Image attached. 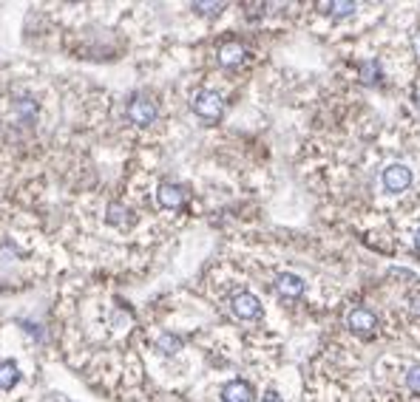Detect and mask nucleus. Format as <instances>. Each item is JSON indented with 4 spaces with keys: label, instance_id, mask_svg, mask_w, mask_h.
<instances>
[{
    "label": "nucleus",
    "instance_id": "f257e3e1",
    "mask_svg": "<svg viewBox=\"0 0 420 402\" xmlns=\"http://www.w3.org/2000/svg\"><path fill=\"white\" fill-rule=\"evenodd\" d=\"M190 108H193L196 116L216 122V119L222 116V111H225V102H222V97H219L216 91H199V94L190 100Z\"/></svg>",
    "mask_w": 420,
    "mask_h": 402
},
{
    "label": "nucleus",
    "instance_id": "f03ea898",
    "mask_svg": "<svg viewBox=\"0 0 420 402\" xmlns=\"http://www.w3.org/2000/svg\"><path fill=\"white\" fill-rule=\"evenodd\" d=\"M128 119L134 122V125H151L153 119H156V114H159V108H156V102L153 100H148V97H134L131 102H128Z\"/></svg>",
    "mask_w": 420,
    "mask_h": 402
},
{
    "label": "nucleus",
    "instance_id": "7ed1b4c3",
    "mask_svg": "<svg viewBox=\"0 0 420 402\" xmlns=\"http://www.w3.org/2000/svg\"><path fill=\"white\" fill-rule=\"evenodd\" d=\"M412 185V170L403 167V164H392L384 170V187L389 193H403L406 187Z\"/></svg>",
    "mask_w": 420,
    "mask_h": 402
},
{
    "label": "nucleus",
    "instance_id": "20e7f679",
    "mask_svg": "<svg viewBox=\"0 0 420 402\" xmlns=\"http://www.w3.org/2000/svg\"><path fill=\"white\" fill-rule=\"evenodd\" d=\"M233 311L241 320H250V318H259L262 303L253 292H239V295H233Z\"/></svg>",
    "mask_w": 420,
    "mask_h": 402
},
{
    "label": "nucleus",
    "instance_id": "39448f33",
    "mask_svg": "<svg viewBox=\"0 0 420 402\" xmlns=\"http://www.w3.org/2000/svg\"><path fill=\"white\" fill-rule=\"evenodd\" d=\"M222 399L225 402H253V385L244 382V380H233L225 385Z\"/></svg>",
    "mask_w": 420,
    "mask_h": 402
},
{
    "label": "nucleus",
    "instance_id": "423d86ee",
    "mask_svg": "<svg viewBox=\"0 0 420 402\" xmlns=\"http://www.w3.org/2000/svg\"><path fill=\"white\" fill-rule=\"evenodd\" d=\"M276 289L284 295V297H299L304 292V281L299 275H290V272H281L276 278Z\"/></svg>",
    "mask_w": 420,
    "mask_h": 402
},
{
    "label": "nucleus",
    "instance_id": "0eeeda50",
    "mask_svg": "<svg viewBox=\"0 0 420 402\" xmlns=\"http://www.w3.org/2000/svg\"><path fill=\"white\" fill-rule=\"evenodd\" d=\"M159 204L167 210H177L185 204V190L179 185H162L159 187Z\"/></svg>",
    "mask_w": 420,
    "mask_h": 402
},
{
    "label": "nucleus",
    "instance_id": "6e6552de",
    "mask_svg": "<svg viewBox=\"0 0 420 402\" xmlns=\"http://www.w3.org/2000/svg\"><path fill=\"white\" fill-rule=\"evenodd\" d=\"M347 323H350V329H355V332H361V334H366V332H372V329L377 326L375 315H372V311H366V309H355V311H350Z\"/></svg>",
    "mask_w": 420,
    "mask_h": 402
},
{
    "label": "nucleus",
    "instance_id": "1a4fd4ad",
    "mask_svg": "<svg viewBox=\"0 0 420 402\" xmlns=\"http://www.w3.org/2000/svg\"><path fill=\"white\" fill-rule=\"evenodd\" d=\"M20 380V369L15 360H3L0 363V391H12Z\"/></svg>",
    "mask_w": 420,
    "mask_h": 402
},
{
    "label": "nucleus",
    "instance_id": "9d476101",
    "mask_svg": "<svg viewBox=\"0 0 420 402\" xmlns=\"http://www.w3.org/2000/svg\"><path fill=\"white\" fill-rule=\"evenodd\" d=\"M241 60H244V49L239 46V42H227V46H222V52H219L222 65H239Z\"/></svg>",
    "mask_w": 420,
    "mask_h": 402
},
{
    "label": "nucleus",
    "instance_id": "9b49d317",
    "mask_svg": "<svg viewBox=\"0 0 420 402\" xmlns=\"http://www.w3.org/2000/svg\"><path fill=\"white\" fill-rule=\"evenodd\" d=\"M15 111H17V116L23 119V122H34L37 119V105L29 100V97H20V100H15Z\"/></svg>",
    "mask_w": 420,
    "mask_h": 402
},
{
    "label": "nucleus",
    "instance_id": "f8f14e48",
    "mask_svg": "<svg viewBox=\"0 0 420 402\" xmlns=\"http://www.w3.org/2000/svg\"><path fill=\"white\" fill-rule=\"evenodd\" d=\"M156 348H159L162 354H177V351L182 348V340H179L177 334H162V337L156 340Z\"/></svg>",
    "mask_w": 420,
    "mask_h": 402
},
{
    "label": "nucleus",
    "instance_id": "ddd939ff",
    "mask_svg": "<svg viewBox=\"0 0 420 402\" xmlns=\"http://www.w3.org/2000/svg\"><path fill=\"white\" fill-rule=\"evenodd\" d=\"M361 77H363V82H377L381 79V65H377L375 60L361 63Z\"/></svg>",
    "mask_w": 420,
    "mask_h": 402
},
{
    "label": "nucleus",
    "instance_id": "4468645a",
    "mask_svg": "<svg viewBox=\"0 0 420 402\" xmlns=\"http://www.w3.org/2000/svg\"><path fill=\"white\" fill-rule=\"evenodd\" d=\"M125 221H128V210H125L122 204H111V207H108V224L122 227Z\"/></svg>",
    "mask_w": 420,
    "mask_h": 402
},
{
    "label": "nucleus",
    "instance_id": "2eb2a0df",
    "mask_svg": "<svg viewBox=\"0 0 420 402\" xmlns=\"http://www.w3.org/2000/svg\"><path fill=\"white\" fill-rule=\"evenodd\" d=\"M329 12L335 17H350L355 12V3H347V0H338V3H329Z\"/></svg>",
    "mask_w": 420,
    "mask_h": 402
},
{
    "label": "nucleus",
    "instance_id": "dca6fc26",
    "mask_svg": "<svg viewBox=\"0 0 420 402\" xmlns=\"http://www.w3.org/2000/svg\"><path fill=\"white\" fill-rule=\"evenodd\" d=\"M193 9L199 15H219L225 9V3H193Z\"/></svg>",
    "mask_w": 420,
    "mask_h": 402
},
{
    "label": "nucleus",
    "instance_id": "f3484780",
    "mask_svg": "<svg viewBox=\"0 0 420 402\" xmlns=\"http://www.w3.org/2000/svg\"><path fill=\"white\" fill-rule=\"evenodd\" d=\"M406 385H409L412 391H417V394H420V366H417V369H412V371L406 374Z\"/></svg>",
    "mask_w": 420,
    "mask_h": 402
},
{
    "label": "nucleus",
    "instance_id": "a211bd4d",
    "mask_svg": "<svg viewBox=\"0 0 420 402\" xmlns=\"http://www.w3.org/2000/svg\"><path fill=\"white\" fill-rule=\"evenodd\" d=\"M262 402H284V399H281L276 391H270V394H264V396H262Z\"/></svg>",
    "mask_w": 420,
    "mask_h": 402
},
{
    "label": "nucleus",
    "instance_id": "6ab92c4d",
    "mask_svg": "<svg viewBox=\"0 0 420 402\" xmlns=\"http://www.w3.org/2000/svg\"><path fill=\"white\" fill-rule=\"evenodd\" d=\"M412 309L420 311V295H412Z\"/></svg>",
    "mask_w": 420,
    "mask_h": 402
},
{
    "label": "nucleus",
    "instance_id": "aec40b11",
    "mask_svg": "<svg viewBox=\"0 0 420 402\" xmlns=\"http://www.w3.org/2000/svg\"><path fill=\"white\" fill-rule=\"evenodd\" d=\"M414 244H417V249H420V230H417V235H414Z\"/></svg>",
    "mask_w": 420,
    "mask_h": 402
}]
</instances>
